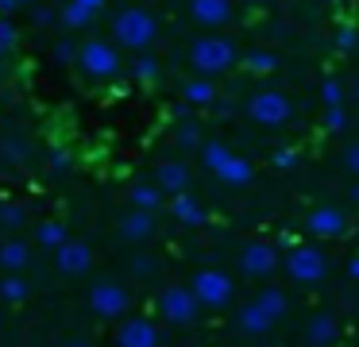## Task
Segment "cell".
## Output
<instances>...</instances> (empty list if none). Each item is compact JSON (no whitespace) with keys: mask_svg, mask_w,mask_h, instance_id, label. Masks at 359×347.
I'll list each match as a JSON object with an SVG mask.
<instances>
[{"mask_svg":"<svg viewBox=\"0 0 359 347\" xmlns=\"http://www.w3.org/2000/svg\"><path fill=\"white\" fill-rule=\"evenodd\" d=\"M255 305L263 308L266 316H274V320H278V316L286 313V293H282V290H263L255 297Z\"/></svg>","mask_w":359,"mask_h":347,"instance_id":"obj_23","label":"cell"},{"mask_svg":"<svg viewBox=\"0 0 359 347\" xmlns=\"http://www.w3.org/2000/svg\"><path fill=\"white\" fill-rule=\"evenodd\" d=\"M320 4H336V0H320Z\"/></svg>","mask_w":359,"mask_h":347,"instance_id":"obj_47","label":"cell"},{"mask_svg":"<svg viewBox=\"0 0 359 347\" xmlns=\"http://www.w3.org/2000/svg\"><path fill=\"white\" fill-rule=\"evenodd\" d=\"M12 46H16V27L8 20H0V54H8Z\"/></svg>","mask_w":359,"mask_h":347,"instance_id":"obj_33","label":"cell"},{"mask_svg":"<svg viewBox=\"0 0 359 347\" xmlns=\"http://www.w3.org/2000/svg\"><path fill=\"white\" fill-rule=\"evenodd\" d=\"M155 185L163 193H174V197L186 193L189 189V166L186 162H163V166L155 170Z\"/></svg>","mask_w":359,"mask_h":347,"instance_id":"obj_13","label":"cell"},{"mask_svg":"<svg viewBox=\"0 0 359 347\" xmlns=\"http://www.w3.org/2000/svg\"><path fill=\"white\" fill-rule=\"evenodd\" d=\"M89 262H93V254H89L86 243H62L58 247V270H62V274H86Z\"/></svg>","mask_w":359,"mask_h":347,"instance_id":"obj_16","label":"cell"},{"mask_svg":"<svg viewBox=\"0 0 359 347\" xmlns=\"http://www.w3.org/2000/svg\"><path fill=\"white\" fill-rule=\"evenodd\" d=\"M78 4H86L89 12H97V8H104V0H78Z\"/></svg>","mask_w":359,"mask_h":347,"instance_id":"obj_43","label":"cell"},{"mask_svg":"<svg viewBox=\"0 0 359 347\" xmlns=\"http://www.w3.org/2000/svg\"><path fill=\"white\" fill-rule=\"evenodd\" d=\"M70 347H89V343H86V339H74V343H70Z\"/></svg>","mask_w":359,"mask_h":347,"instance_id":"obj_45","label":"cell"},{"mask_svg":"<svg viewBox=\"0 0 359 347\" xmlns=\"http://www.w3.org/2000/svg\"><path fill=\"white\" fill-rule=\"evenodd\" d=\"M24 220H27V212H24L20 205H0V228H12V231H16Z\"/></svg>","mask_w":359,"mask_h":347,"instance_id":"obj_28","label":"cell"},{"mask_svg":"<svg viewBox=\"0 0 359 347\" xmlns=\"http://www.w3.org/2000/svg\"><path fill=\"white\" fill-rule=\"evenodd\" d=\"M248 116L255 123H263V128H282V123L294 116V104H290V97L266 89V93H255V97L248 100Z\"/></svg>","mask_w":359,"mask_h":347,"instance_id":"obj_4","label":"cell"},{"mask_svg":"<svg viewBox=\"0 0 359 347\" xmlns=\"http://www.w3.org/2000/svg\"><path fill=\"white\" fill-rule=\"evenodd\" d=\"M189 62L201 77H212V74H224V69L236 66V46L232 39L224 35H205L189 46Z\"/></svg>","mask_w":359,"mask_h":347,"instance_id":"obj_1","label":"cell"},{"mask_svg":"<svg viewBox=\"0 0 359 347\" xmlns=\"http://www.w3.org/2000/svg\"><path fill=\"white\" fill-rule=\"evenodd\" d=\"M325 270H328V262H325V254H320L317 247H294L290 259H286V274L294 278V282H302V285L320 282Z\"/></svg>","mask_w":359,"mask_h":347,"instance_id":"obj_7","label":"cell"},{"mask_svg":"<svg viewBox=\"0 0 359 347\" xmlns=\"http://www.w3.org/2000/svg\"><path fill=\"white\" fill-rule=\"evenodd\" d=\"M271 324H274V316H266L263 308L255 305V301H251V305L240 313V328L251 332V336H263V332H271Z\"/></svg>","mask_w":359,"mask_h":347,"instance_id":"obj_18","label":"cell"},{"mask_svg":"<svg viewBox=\"0 0 359 347\" xmlns=\"http://www.w3.org/2000/svg\"><path fill=\"white\" fill-rule=\"evenodd\" d=\"M325 128H328V131H340V128H344V112H340V108H328Z\"/></svg>","mask_w":359,"mask_h":347,"instance_id":"obj_37","label":"cell"},{"mask_svg":"<svg viewBox=\"0 0 359 347\" xmlns=\"http://www.w3.org/2000/svg\"><path fill=\"white\" fill-rule=\"evenodd\" d=\"M170 212L178 224H186V228H197V224H205V208L197 205L189 193H178V197L170 200Z\"/></svg>","mask_w":359,"mask_h":347,"instance_id":"obj_17","label":"cell"},{"mask_svg":"<svg viewBox=\"0 0 359 347\" xmlns=\"http://www.w3.org/2000/svg\"><path fill=\"white\" fill-rule=\"evenodd\" d=\"M16 4H20V8H24V4H35V0H16Z\"/></svg>","mask_w":359,"mask_h":347,"instance_id":"obj_46","label":"cell"},{"mask_svg":"<svg viewBox=\"0 0 359 347\" xmlns=\"http://www.w3.org/2000/svg\"><path fill=\"white\" fill-rule=\"evenodd\" d=\"M0 297L12 301V305H20V301L27 297V282H24V278H16V274H8L4 282H0Z\"/></svg>","mask_w":359,"mask_h":347,"instance_id":"obj_27","label":"cell"},{"mask_svg":"<svg viewBox=\"0 0 359 347\" xmlns=\"http://www.w3.org/2000/svg\"><path fill=\"white\" fill-rule=\"evenodd\" d=\"M132 205L143 208V212H155V208L163 205V189H158V185H135V189H132Z\"/></svg>","mask_w":359,"mask_h":347,"instance_id":"obj_19","label":"cell"},{"mask_svg":"<svg viewBox=\"0 0 359 347\" xmlns=\"http://www.w3.org/2000/svg\"><path fill=\"white\" fill-rule=\"evenodd\" d=\"M189 15L201 27H220L232 20V0H189Z\"/></svg>","mask_w":359,"mask_h":347,"instance_id":"obj_11","label":"cell"},{"mask_svg":"<svg viewBox=\"0 0 359 347\" xmlns=\"http://www.w3.org/2000/svg\"><path fill=\"white\" fill-rule=\"evenodd\" d=\"M112 35L124 46H132V50H143V46L155 39V15L143 12V8H124V12L112 20Z\"/></svg>","mask_w":359,"mask_h":347,"instance_id":"obj_3","label":"cell"},{"mask_svg":"<svg viewBox=\"0 0 359 347\" xmlns=\"http://www.w3.org/2000/svg\"><path fill=\"white\" fill-rule=\"evenodd\" d=\"M12 8H20L16 0H0V20H4V12H12Z\"/></svg>","mask_w":359,"mask_h":347,"instance_id":"obj_42","label":"cell"},{"mask_svg":"<svg viewBox=\"0 0 359 347\" xmlns=\"http://www.w3.org/2000/svg\"><path fill=\"white\" fill-rule=\"evenodd\" d=\"M240 266H243V274L263 278V274H271V270L278 266V254H274V247H266V243H251L248 251L240 254Z\"/></svg>","mask_w":359,"mask_h":347,"instance_id":"obj_12","label":"cell"},{"mask_svg":"<svg viewBox=\"0 0 359 347\" xmlns=\"http://www.w3.org/2000/svg\"><path fill=\"white\" fill-rule=\"evenodd\" d=\"M189 290H194V297L201 301L205 308H220V305L232 301V278H228L224 270H197Z\"/></svg>","mask_w":359,"mask_h":347,"instance_id":"obj_5","label":"cell"},{"mask_svg":"<svg viewBox=\"0 0 359 347\" xmlns=\"http://www.w3.org/2000/svg\"><path fill=\"white\" fill-rule=\"evenodd\" d=\"M348 274L359 282V254H351V262H348Z\"/></svg>","mask_w":359,"mask_h":347,"instance_id":"obj_41","label":"cell"},{"mask_svg":"<svg viewBox=\"0 0 359 347\" xmlns=\"http://www.w3.org/2000/svg\"><path fill=\"white\" fill-rule=\"evenodd\" d=\"M89 305H93L97 316H120L128 308V290L116 282H97L89 290Z\"/></svg>","mask_w":359,"mask_h":347,"instance_id":"obj_9","label":"cell"},{"mask_svg":"<svg viewBox=\"0 0 359 347\" xmlns=\"http://www.w3.org/2000/svg\"><path fill=\"white\" fill-rule=\"evenodd\" d=\"M344 166H348V170H355V174H359V143L344 147Z\"/></svg>","mask_w":359,"mask_h":347,"instance_id":"obj_36","label":"cell"},{"mask_svg":"<svg viewBox=\"0 0 359 347\" xmlns=\"http://www.w3.org/2000/svg\"><path fill=\"white\" fill-rule=\"evenodd\" d=\"M274 166L290 170V166H294V151H274Z\"/></svg>","mask_w":359,"mask_h":347,"instance_id":"obj_38","label":"cell"},{"mask_svg":"<svg viewBox=\"0 0 359 347\" xmlns=\"http://www.w3.org/2000/svg\"><path fill=\"white\" fill-rule=\"evenodd\" d=\"M197 305H201V301L194 297L189 285H170V290H163V297H158V308H163V316L170 324H189L197 316Z\"/></svg>","mask_w":359,"mask_h":347,"instance_id":"obj_8","label":"cell"},{"mask_svg":"<svg viewBox=\"0 0 359 347\" xmlns=\"http://www.w3.org/2000/svg\"><path fill=\"white\" fill-rule=\"evenodd\" d=\"M78 62L89 77H116V69H120L116 46H109L104 39H86L78 50Z\"/></svg>","mask_w":359,"mask_h":347,"instance_id":"obj_6","label":"cell"},{"mask_svg":"<svg viewBox=\"0 0 359 347\" xmlns=\"http://www.w3.org/2000/svg\"><path fill=\"white\" fill-rule=\"evenodd\" d=\"M55 58H58V62H70V58H74V46H70V43H58V46H55Z\"/></svg>","mask_w":359,"mask_h":347,"instance_id":"obj_39","label":"cell"},{"mask_svg":"<svg viewBox=\"0 0 359 347\" xmlns=\"http://www.w3.org/2000/svg\"><path fill=\"white\" fill-rule=\"evenodd\" d=\"M243 66H248L251 74H271V69L278 66V54H271V50H251L248 58H243Z\"/></svg>","mask_w":359,"mask_h":347,"instance_id":"obj_26","label":"cell"},{"mask_svg":"<svg viewBox=\"0 0 359 347\" xmlns=\"http://www.w3.org/2000/svg\"><path fill=\"white\" fill-rule=\"evenodd\" d=\"M351 200H355V205H359V182L351 185Z\"/></svg>","mask_w":359,"mask_h":347,"instance_id":"obj_44","label":"cell"},{"mask_svg":"<svg viewBox=\"0 0 359 347\" xmlns=\"http://www.w3.org/2000/svg\"><path fill=\"white\" fill-rule=\"evenodd\" d=\"M320 97H325L328 108H340V97H344L340 81H325V85H320Z\"/></svg>","mask_w":359,"mask_h":347,"instance_id":"obj_32","label":"cell"},{"mask_svg":"<svg viewBox=\"0 0 359 347\" xmlns=\"http://www.w3.org/2000/svg\"><path fill=\"white\" fill-rule=\"evenodd\" d=\"M0 266L4 270H24L27 266V247L24 243H0Z\"/></svg>","mask_w":359,"mask_h":347,"instance_id":"obj_22","label":"cell"},{"mask_svg":"<svg viewBox=\"0 0 359 347\" xmlns=\"http://www.w3.org/2000/svg\"><path fill=\"white\" fill-rule=\"evenodd\" d=\"M50 20H55V12H47V8H35V23H39V27H43V23H50Z\"/></svg>","mask_w":359,"mask_h":347,"instance_id":"obj_40","label":"cell"},{"mask_svg":"<svg viewBox=\"0 0 359 347\" xmlns=\"http://www.w3.org/2000/svg\"><path fill=\"white\" fill-rule=\"evenodd\" d=\"M50 166H55L58 174H62V170L70 166V151H66V147H55V151H50Z\"/></svg>","mask_w":359,"mask_h":347,"instance_id":"obj_34","label":"cell"},{"mask_svg":"<svg viewBox=\"0 0 359 347\" xmlns=\"http://www.w3.org/2000/svg\"><path fill=\"white\" fill-rule=\"evenodd\" d=\"M116 343L120 347H158V328L147 320V316H132V320L120 324Z\"/></svg>","mask_w":359,"mask_h":347,"instance_id":"obj_10","label":"cell"},{"mask_svg":"<svg viewBox=\"0 0 359 347\" xmlns=\"http://www.w3.org/2000/svg\"><path fill=\"white\" fill-rule=\"evenodd\" d=\"M0 151H4V158H12V162H24L27 158L24 139H4V143H0Z\"/></svg>","mask_w":359,"mask_h":347,"instance_id":"obj_30","label":"cell"},{"mask_svg":"<svg viewBox=\"0 0 359 347\" xmlns=\"http://www.w3.org/2000/svg\"><path fill=\"white\" fill-rule=\"evenodd\" d=\"M212 97H217V85H212L209 77H194V81H186V100L189 104H209Z\"/></svg>","mask_w":359,"mask_h":347,"instance_id":"obj_20","label":"cell"},{"mask_svg":"<svg viewBox=\"0 0 359 347\" xmlns=\"http://www.w3.org/2000/svg\"><path fill=\"white\" fill-rule=\"evenodd\" d=\"M178 143H182V147H197V143H201V135H197V128H194V123H186V128H182Z\"/></svg>","mask_w":359,"mask_h":347,"instance_id":"obj_35","label":"cell"},{"mask_svg":"<svg viewBox=\"0 0 359 347\" xmlns=\"http://www.w3.org/2000/svg\"><path fill=\"white\" fill-rule=\"evenodd\" d=\"M201 158H205V166H209L220 182H228V185H248L251 177H255L251 162L240 158L236 151H228L224 143H205L201 147Z\"/></svg>","mask_w":359,"mask_h":347,"instance_id":"obj_2","label":"cell"},{"mask_svg":"<svg viewBox=\"0 0 359 347\" xmlns=\"http://www.w3.org/2000/svg\"><path fill=\"white\" fill-rule=\"evenodd\" d=\"M332 336H336V320H332V316L320 313V316H313V320H309V339H313V343H328Z\"/></svg>","mask_w":359,"mask_h":347,"instance_id":"obj_25","label":"cell"},{"mask_svg":"<svg viewBox=\"0 0 359 347\" xmlns=\"http://www.w3.org/2000/svg\"><path fill=\"white\" fill-rule=\"evenodd\" d=\"M309 231L320 239H336L344 236V212L340 208H313L309 212Z\"/></svg>","mask_w":359,"mask_h":347,"instance_id":"obj_14","label":"cell"},{"mask_svg":"<svg viewBox=\"0 0 359 347\" xmlns=\"http://www.w3.org/2000/svg\"><path fill=\"white\" fill-rule=\"evenodd\" d=\"M35 239H39L43 247H62V243H70V239H66V228L58 220H47V224H39V231H35Z\"/></svg>","mask_w":359,"mask_h":347,"instance_id":"obj_24","label":"cell"},{"mask_svg":"<svg viewBox=\"0 0 359 347\" xmlns=\"http://www.w3.org/2000/svg\"><path fill=\"white\" fill-rule=\"evenodd\" d=\"M135 81H158V62L155 58H140L135 62Z\"/></svg>","mask_w":359,"mask_h":347,"instance_id":"obj_29","label":"cell"},{"mask_svg":"<svg viewBox=\"0 0 359 347\" xmlns=\"http://www.w3.org/2000/svg\"><path fill=\"white\" fill-rule=\"evenodd\" d=\"M93 15H97V12H89V8H86V4H78V0H70V4L62 8V23H66L70 31L89 27V23H93Z\"/></svg>","mask_w":359,"mask_h":347,"instance_id":"obj_21","label":"cell"},{"mask_svg":"<svg viewBox=\"0 0 359 347\" xmlns=\"http://www.w3.org/2000/svg\"><path fill=\"white\" fill-rule=\"evenodd\" d=\"M120 236H124L128 243H143L147 236H155V216L143 212V208H132V212L120 220Z\"/></svg>","mask_w":359,"mask_h":347,"instance_id":"obj_15","label":"cell"},{"mask_svg":"<svg viewBox=\"0 0 359 347\" xmlns=\"http://www.w3.org/2000/svg\"><path fill=\"white\" fill-rule=\"evenodd\" d=\"M336 46H340V50H355V46H359V31L355 27H340V31H336Z\"/></svg>","mask_w":359,"mask_h":347,"instance_id":"obj_31","label":"cell"}]
</instances>
